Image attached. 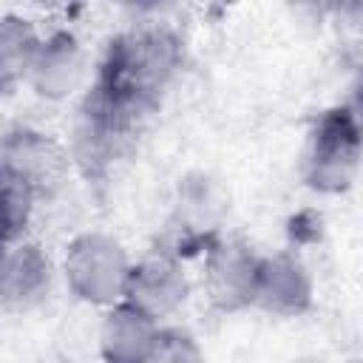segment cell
<instances>
[{"mask_svg": "<svg viewBox=\"0 0 363 363\" xmlns=\"http://www.w3.org/2000/svg\"><path fill=\"white\" fill-rule=\"evenodd\" d=\"M349 363H357V360H349Z\"/></svg>", "mask_w": 363, "mask_h": 363, "instance_id": "14", "label": "cell"}, {"mask_svg": "<svg viewBox=\"0 0 363 363\" xmlns=\"http://www.w3.org/2000/svg\"><path fill=\"white\" fill-rule=\"evenodd\" d=\"M125 303L133 309L150 315L153 320L164 312H170L184 298V278L167 258H150L133 269H128L125 278Z\"/></svg>", "mask_w": 363, "mask_h": 363, "instance_id": "4", "label": "cell"}, {"mask_svg": "<svg viewBox=\"0 0 363 363\" xmlns=\"http://www.w3.org/2000/svg\"><path fill=\"white\" fill-rule=\"evenodd\" d=\"M357 153H360L357 116L349 108L326 113L312 136V147L306 159L309 184L329 193L349 187L357 170Z\"/></svg>", "mask_w": 363, "mask_h": 363, "instance_id": "2", "label": "cell"}, {"mask_svg": "<svg viewBox=\"0 0 363 363\" xmlns=\"http://www.w3.org/2000/svg\"><path fill=\"white\" fill-rule=\"evenodd\" d=\"M261 306L272 312H301L309 303V278L303 267L286 255L258 261L255 269V295Z\"/></svg>", "mask_w": 363, "mask_h": 363, "instance_id": "6", "label": "cell"}, {"mask_svg": "<svg viewBox=\"0 0 363 363\" xmlns=\"http://www.w3.org/2000/svg\"><path fill=\"white\" fill-rule=\"evenodd\" d=\"M65 269L74 289L82 298L102 303L125 289V278L130 267L125 264V255L116 241L102 235H85L71 247L65 258Z\"/></svg>", "mask_w": 363, "mask_h": 363, "instance_id": "3", "label": "cell"}, {"mask_svg": "<svg viewBox=\"0 0 363 363\" xmlns=\"http://www.w3.org/2000/svg\"><path fill=\"white\" fill-rule=\"evenodd\" d=\"M34 193L37 190L23 176H17L11 167L0 162V244L20 235V230L28 221Z\"/></svg>", "mask_w": 363, "mask_h": 363, "instance_id": "11", "label": "cell"}, {"mask_svg": "<svg viewBox=\"0 0 363 363\" xmlns=\"http://www.w3.org/2000/svg\"><path fill=\"white\" fill-rule=\"evenodd\" d=\"M37 48L40 43L26 20L17 17L0 20V91H6L26 71H31Z\"/></svg>", "mask_w": 363, "mask_h": 363, "instance_id": "10", "label": "cell"}, {"mask_svg": "<svg viewBox=\"0 0 363 363\" xmlns=\"http://www.w3.org/2000/svg\"><path fill=\"white\" fill-rule=\"evenodd\" d=\"M145 363H201L193 337L182 332H159Z\"/></svg>", "mask_w": 363, "mask_h": 363, "instance_id": "13", "label": "cell"}, {"mask_svg": "<svg viewBox=\"0 0 363 363\" xmlns=\"http://www.w3.org/2000/svg\"><path fill=\"white\" fill-rule=\"evenodd\" d=\"M179 65V40L167 28H142L111 43L96 85L82 108L79 162L102 170L156 108Z\"/></svg>", "mask_w": 363, "mask_h": 363, "instance_id": "1", "label": "cell"}, {"mask_svg": "<svg viewBox=\"0 0 363 363\" xmlns=\"http://www.w3.org/2000/svg\"><path fill=\"white\" fill-rule=\"evenodd\" d=\"M0 162L6 167H11L17 176H23L34 190H40L60 176L62 156H60L57 145L40 133H14L6 142Z\"/></svg>", "mask_w": 363, "mask_h": 363, "instance_id": "7", "label": "cell"}, {"mask_svg": "<svg viewBox=\"0 0 363 363\" xmlns=\"http://www.w3.org/2000/svg\"><path fill=\"white\" fill-rule=\"evenodd\" d=\"M156 320L130 303L116 306L102 329V352L108 363H145L156 343Z\"/></svg>", "mask_w": 363, "mask_h": 363, "instance_id": "5", "label": "cell"}, {"mask_svg": "<svg viewBox=\"0 0 363 363\" xmlns=\"http://www.w3.org/2000/svg\"><path fill=\"white\" fill-rule=\"evenodd\" d=\"M48 278V264L37 247H23L6 258L0 275V295L6 298H28Z\"/></svg>", "mask_w": 363, "mask_h": 363, "instance_id": "12", "label": "cell"}, {"mask_svg": "<svg viewBox=\"0 0 363 363\" xmlns=\"http://www.w3.org/2000/svg\"><path fill=\"white\" fill-rule=\"evenodd\" d=\"M77 68H79V54L71 34H54L48 43H40L37 57L31 62L34 82L40 94H48V96L65 94L74 85Z\"/></svg>", "mask_w": 363, "mask_h": 363, "instance_id": "9", "label": "cell"}, {"mask_svg": "<svg viewBox=\"0 0 363 363\" xmlns=\"http://www.w3.org/2000/svg\"><path fill=\"white\" fill-rule=\"evenodd\" d=\"M255 269L258 261L241 250H221L210 267V289L216 303L224 309L250 303L255 295Z\"/></svg>", "mask_w": 363, "mask_h": 363, "instance_id": "8", "label": "cell"}]
</instances>
